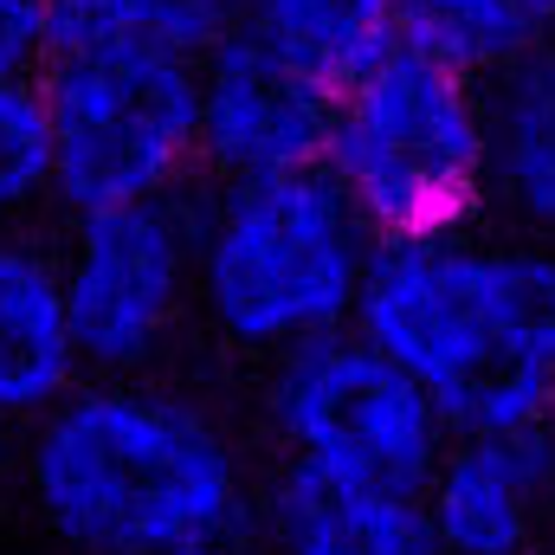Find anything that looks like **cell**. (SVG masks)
Segmentation results:
<instances>
[{
    "mask_svg": "<svg viewBox=\"0 0 555 555\" xmlns=\"http://www.w3.org/2000/svg\"><path fill=\"white\" fill-rule=\"evenodd\" d=\"M517 7H530V13H537V26L555 33V0H517Z\"/></svg>",
    "mask_w": 555,
    "mask_h": 555,
    "instance_id": "cell-18",
    "label": "cell"
},
{
    "mask_svg": "<svg viewBox=\"0 0 555 555\" xmlns=\"http://www.w3.org/2000/svg\"><path fill=\"white\" fill-rule=\"evenodd\" d=\"M194 194V188H188ZM72 214L59 291L85 375H142L194 310V201Z\"/></svg>",
    "mask_w": 555,
    "mask_h": 555,
    "instance_id": "cell-7",
    "label": "cell"
},
{
    "mask_svg": "<svg viewBox=\"0 0 555 555\" xmlns=\"http://www.w3.org/2000/svg\"><path fill=\"white\" fill-rule=\"evenodd\" d=\"M555 498V426L543 433H459L426 491L439 555H524Z\"/></svg>",
    "mask_w": 555,
    "mask_h": 555,
    "instance_id": "cell-9",
    "label": "cell"
},
{
    "mask_svg": "<svg viewBox=\"0 0 555 555\" xmlns=\"http://www.w3.org/2000/svg\"><path fill=\"white\" fill-rule=\"evenodd\" d=\"M356 336H369L446 433L555 426V246L491 227L375 240Z\"/></svg>",
    "mask_w": 555,
    "mask_h": 555,
    "instance_id": "cell-2",
    "label": "cell"
},
{
    "mask_svg": "<svg viewBox=\"0 0 555 555\" xmlns=\"http://www.w3.org/2000/svg\"><path fill=\"white\" fill-rule=\"evenodd\" d=\"M26 491L78 555H233L259 530L240 439L194 395L85 375L26 433Z\"/></svg>",
    "mask_w": 555,
    "mask_h": 555,
    "instance_id": "cell-1",
    "label": "cell"
},
{
    "mask_svg": "<svg viewBox=\"0 0 555 555\" xmlns=\"http://www.w3.org/2000/svg\"><path fill=\"white\" fill-rule=\"evenodd\" d=\"M253 0H46L52 52H155L201 65L246 26Z\"/></svg>",
    "mask_w": 555,
    "mask_h": 555,
    "instance_id": "cell-13",
    "label": "cell"
},
{
    "mask_svg": "<svg viewBox=\"0 0 555 555\" xmlns=\"http://www.w3.org/2000/svg\"><path fill=\"white\" fill-rule=\"evenodd\" d=\"M266 420L284 465L336 485L401 491V498L426 491L439 452L452 446L420 382H408V369H395L356 330H336L323 343L278 356Z\"/></svg>",
    "mask_w": 555,
    "mask_h": 555,
    "instance_id": "cell-6",
    "label": "cell"
},
{
    "mask_svg": "<svg viewBox=\"0 0 555 555\" xmlns=\"http://www.w3.org/2000/svg\"><path fill=\"white\" fill-rule=\"evenodd\" d=\"M259 550L266 555H439L420 498L336 485L284 465L259 498Z\"/></svg>",
    "mask_w": 555,
    "mask_h": 555,
    "instance_id": "cell-12",
    "label": "cell"
},
{
    "mask_svg": "<svg viewBox=\"0 0 555 555\" xmlns=\"http://www.w3.org/2000/svg\"><path fill=\"white\" fill-rule=\"evenodd\" d=\"M485 214L504 220V233L555 246V33L485 85Z\"/></svg>",
    "mask_w": 555,
    "mask_h": 555,
    "instance_id": "cell-11",
    "label": "cell"
},
{
    "mask_svg": "<svg viewBox=\"0 0 555 555\" xmlns=\"http://www.w3.org/2000/svg\"><path fill=\"white\" fill-rule=\"evenodd\" d=\"M194 310L246 356L356 330L375 233L323 168L194 181Z\"/></svg>",
    "mask_w": 555,
    "mask_h": 555,
    "instance_id": "cell-3",
    "label": "cell"
},
{
    "mask_svg": "<svg viewBox=\"0 0 555 555\" xmlns=\"http://www.w3.org/2000/svg\"><path fill=\"white\" fill-rule=\"evenodd\" d=\"M52 201V130L33 85H0V233H20Z\"/></svg>",
    "mask_w": 555,
    "mask_h": 555,
    "instance_id": "cell-16",
    "label": "cell"
},
{
    "mask_svg": "<svg viewBox=\"0 0 555 555\" xmlns=\"http://www.w3.org/2000/svg\"><path fill=\"white\" fill-rule=\"evenodd\" d=\"M395 7L401 0H253L246 26L343 91L356 72L395 52Z\"/></svg>",
    "mask_w": 555,
    "mask_h": 555,
    "instance_id": "cell-15",
    "label": "cell"
},
{
    "mask_svg": "<svg viewBox=\"0 0 555 555\" xmlns=\"http://www.w3.org/2000/svg\"><path fill=\"white\" fill-rule=\"evenodd\" d=\"M52 207L175 201L201 181V78L155 52H52L39 72Z\"/></svg>",
    "mask_w": 555,
    "mask_h": 555,
    "instance_id": "cell-5",
    "label": "cell"
},
{
    "mask_svg": "<svg viewBox=\"0 0 555 555\" xmlns=\"http://www.w3.org/2000/svg\"><path fill=\"white\" fill-rule=\"evenodd\" d=\"M485 85L388 52L336 91L323 175L375 240H426L485 220Z\"/></svg>",
    "mask_w": 555,
    "mask_h": 555,
    "instance_id": "cell-4",
    "label": "cell"
},
{
    "mask_svg": "<svg viewBox=\"0 0 555 555\" xmlns=\"http://www.w3.org/2000/svg\"><path fill=\"white\" fill-rule=\"evenodd\" d=\"M52 59L46 0H0V85H33Z\"/></svg>",
    "mask_w": 555,
    "mask_h": 555,
    "instance_id": "cell-17",
    "label": "cell"
},
{
    "mask_svg": "<svg viewBox=\"0 0 555 555\" xmlns=\"http://www.w3.org/2000/svg\"><path fill=\"white\" fill-rule=\"evenodd\" d=\"M201 181H266L323 162L336 85L240 26L201 65Z\"/></svg>",
    "mask_w": 555,
    "mask_h": 555,
    "instance_id": "cell-8",
    "label": "cell"
},
{
    "mask_svg": "<svg viewBox=\"0 0 555 555\" xmlns=\"http://www.w3.org/2000/svg\"><path fill=\"white\" fill-rule=\"evenodd\" d=\"M7 459H13V426L0 420V465H7Z\"/></svg>",
    "mask_w": 555,
    "mask_h": 555,
    "instance_id": "cell-19",
    "label": "cell"
},
{
    "mask_svg": "<svg viewBox=\"0 0 555 555\" xmlns=\"http://www.w3.org/2000/svg\"><path fill=\"white\" fill-rule=\"evenodd\" d=\"M537 39L543 26L517 0H401L395 7V46L465 85H498Z\"/></svg>",
    "mask_w": 555,
    "mask_h": 555,
    "instance_id": "cell-14",
    "label": "cell"
},
{
    "mask_svg": "<svg viewBox=\"0 0 555 555\" xmlns=\"http://www.w3.org/2000/svg\"><path fill=\"white\" fill-rule=\"evenodd\" d=\"M85 382L65 291H59V253L0 233V420L33 426Z\"/></svg>",
    "mask_w": 555,
    "mask_h": 555,
    "instance_id": "cell-10",
    "label": "cell"
}]
</instances>
